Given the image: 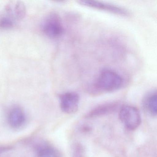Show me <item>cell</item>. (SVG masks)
Returning a JSON list of instances; mask_svg holds the SVG:
<instances>
[{
    "instance_id": "1",
    "label": "cell",
    "mask_w": 157,
    "mask_h": 157,
    "mask_svg": "<svg viewBox=\"0 0 157 157\" xmlns=\"http://www.w3.org/2000/svg\"><path fill=\"white\" fill-rule=\"evenodd\" d=\"M124 79L120 74L110 70L102 71L94 83V88L101 92L115 91L122 88Z\"/></svg>"
},
{
    "instance_id": "2",
    "label": "cell",
    "mask_w": 157,
    "mask_h": 157,
    "mask_svg": "<svg viewBox=\"0 0 157 157\" xmlns=\"http://www.w3.org/2000/svg\"><path fill=\"white\" fill-rule=\"evenodd\" d=\"M42 30L48 37L57 38L60 37L64 33V27L60 16L52 13L46 17L42 25Z\"/></svg>"
},
{
    "instance_id": "3",
    "label": "cell",
    "mask_w": 157,
    "mask_h": 157,
    "mask_svg": "<svg viewBox=\"0 0 157 157\" xmlns=\"http://www.w3.org/2000/svg\"><path fill=\"white\" fill-rule=\"evenodd\" d=\"M79 4L85 7H89L91 9H95L98 10L105 12L108 13L119 16L127 17L130 15L128 10L118 5L101 2L95 1H79Z\"/></svg>"
},
{
    "instance_id": "4",
    "label": "cell",
    "mask_w": 157,
    "mask_h": 157,
    "mask_svg": "<svg viewBox=\"0 0 157 157\" xmlns=\"http://www.w3.org/2000/svg\"><path fill=\"white\" fill-rule=\"evenodd\" d=\"M119 116L121 122L129 130H135L141 123L139 111L131 105L123 106L120 109Z\"/></svg>"
},
{
    "instance_id": "5",
    "label": "cell",
    "mask_w": 157,
    "mask_h": 157,
    "mask_svg": "<svg viewBox=\"0 0 157 157\" xmlns=\"http://www.w3.org/2000/svg\"><path fill=\"white\" fill-rule=\"evenodd\" d=\"M79 100V96L77 93L68 92L62 94L59 96L60 108L66 113H74L78 109Z\"/></svg>"
},
{
    "instance_id": "6",
    "label": "cell",
    "mask_w": 157,
    "mask_h": 157,
    "mask_svg": "<svg viewBox=\"0 0 157 157\" xmlns=\"http://www.w3.org/2000/svg\"><path fill=\"white\" fill-rule=\"evenodd\" d=\"M7 121L9 126L13 129L22 127L26 121V116L22 108L18 105L11 106L7 112Z\"/></svg>"
},
{
    "instance_id": "7",
    "label": "cell",
    "mask_w": 157,
    "mask_h": 157,
    "mask_svg": "<svg viewBox=\"0 0 157 157\" xmlns=\"http://www.w3.org/2000/svg\"><path fill=\"white\" fill-rule=\"evenodd\" d=\"M7 16L16 21L22 20L26 13L25 5L21 2H12L9 3L5 8Z\"/></svg>"
},
{
    "instance_id": "8",
    "label": "cell",
    "mask_w": 157,
    "mask_h": 157,
    "mask_svg": "<svg viewBox=\"0 0 157 157\" xmlns=\"http://www.w3.org/2000/svg\"><path fill=\"white\" fill-rule=\"evenodd\" d=\"M118 106V104L117 102L108 103L101 105L89 112L86 117L92 118L111 113L116 110Z\"/></svg>"
},
{
    "instance_id": "9",
    "label": "cell",
    "mask_w": 157,
    "mask_h": 157,
    "mask_svg": "<svg viewBox=\"0 0 157 157\" xmlns=\"http://www.w3.org/2000/svg\"><path fill=\"white\" fill-rule=\"evenodd\" d=\"M144 105L150 114L156 116L157 111V96L156 91L151 92L145 97Z\"/></svg>"
},
{
    "instance_id": "10",
    "label": "cell",
    "mask_w": 157,
    "mask_h": 157,
    "mask_svg": "<svg viewBox=\"0 0 157 157\" xmlns=\"http://www.w3.org/2000/svg\"><path fill=\"white\" fill-rule=\"evenodd\" d=\"M38 157H59L57 151L53 147L44 146L38 148Z\"/></svg>"
},
{
    "instance_id": "11",
    "label": "cell",
    "mask_w": 157,
    "mask_h": 157,
    "mask_svg": "<svg viewBox=\"0 0 157 157\" xmlns=\"http://www.w3.org/2000/svg\"><path fill=\"white\" fill-rule=\"evenodd\" d=\"M15 22L6 16H2L0 18V27L4 29H9L14 26Z\"/></svg>"
},
{
    "instance_id": "12",
    "label": "cell",
    "mask_w": 157,
    "mask_h": 157,
    "mask_svg": "<svg viewBox=\"0 0 157 157\" xmlns=\"http://www.w3.org/2000/svg\"><path fill=\"white\" fill-rule=\"evenodd\" d=\"M74 157H85L84 150L82 146H76L74 150Z\"/></svg>"
},
{
    "instance_id": "13",
    "label": "cell",
    "mask_w": 157,
    "mask_h": 157,
    "mask_svg": "<svg viewBox=\"0 0 157 157\" xmlns=\"http://www.w3.org/2000/svg\"><path fill=\"white\" fill-rule=\"evenodd\" d=\"M11 149L12 147L10 146H0V155L10 150Z\"/></svg>"
}]
</instances>
